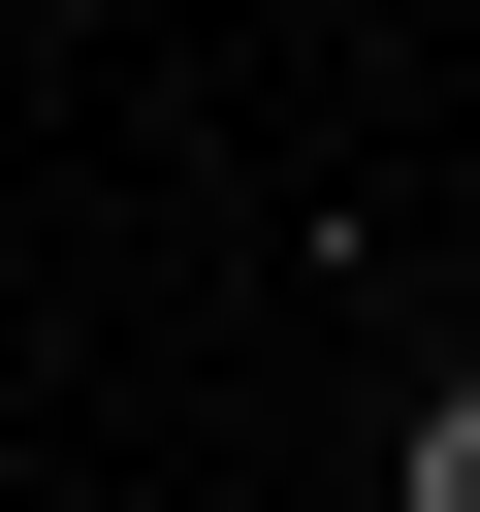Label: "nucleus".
<instances>
[{
  "label": "nucleus",
  "instance_id": "obj_1",
  "mask_svg": "<svg viewBox=\"0 0 480 512\" xmlns=\"http://www.w3.org/2000/svg\"><path fill=\"white\" fill-rule=\"evenodd\" d=\"M384 512H480V352H448V384L384 416Z\"/></svg>",
  "mask_w": 480,
  "mask_h": 512
}]
</instances>
